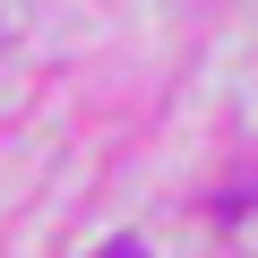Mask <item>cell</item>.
Segmentation results:
<instances>
[{"mask_svg":"<svg viewBox=\"0 0 258 258\" xmlns=\"http://www.w3.org/2000/svg\"><path fill=\"white\" fill-rule=\"evenodd\" d=\"M103 258H138V241H120V249H103Z\"/></svg>","mask_w":258,"mask_h":258,"instance_id":"6da1fadb","label":"cell"}]
</instances>
